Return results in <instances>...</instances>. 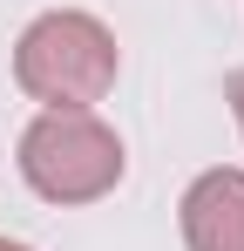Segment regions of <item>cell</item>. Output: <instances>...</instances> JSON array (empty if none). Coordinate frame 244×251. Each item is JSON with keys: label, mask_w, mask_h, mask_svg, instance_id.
Here are the masks:
<instances>
[{"label": "cell", "mask_w": 244, "mask_h": 251, "mask_svg": "<svg viewBox=\"0 0 244 251\" xmlns=\"http://www.w3.org/2000/svg\"><path fill=\"white\" fill-rule=\"evenodd\" d=\"M116 68H122L116 34L95 14H81V7L41 14L14 41V82L34 102H48V109H95L116 88Z\"/></svg>", "instance_id": "1"}, {"label": "cell", "mask_w": 244, "mask_h": 251, "mask_svg": "<svg viewBox=\"0 0 244 251\" xmlns=\"http://www.w3.org/2000/svg\"><path fill=\"white\" fill-rule=\"evenodd\" d=\"M122 136L95 109H41L21 129V176L48 204H95L122 183Z\"/></svg>", "instance_id": "2"}, {"label": "cell", "mask_w": 244, "mask_h": 251, "mask_svg": "<svg viewBox=\"0 0 244 251\" xmlns=\"http://www.w3.org/2000/svg\"><path fill=\"white\" fill-rule=\"evenodd\" d=\"M176 217L190 251H244V170H203L183 190Z\"/></svg>", "instance_id": "3"}, {"label": "cell", "mask_w": 244, "mask_h": 251, "mask_svg": "<svg viewBox=\"0 0 244 251\" xmlns=\"http://www.w3.org/2000/svg\"><path fill=\"white\" fill-rule=\"evenodd\" d=\"M224 102H231V116H238V129H244V68L224 82Z\"/></svg>", "instance_id": "4"}, {"label": "cell", "mask_w": 244, "mask_h": 251, "mask_svg": "<svg viewBox=\"0 0 244 251\" xmlns=\"http://www.w3.org/2000/svg\"><path fill=\"white\" fill-rule=\"evenodd\" d=\"M0 251H34V245H14V238H0Z\"/></svg>", "instance_id": "5"}]
</instances>
